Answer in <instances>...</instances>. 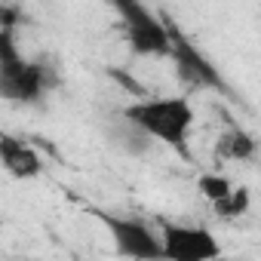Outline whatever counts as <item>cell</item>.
<instances>
[{
    "label": "cell",
    "mask_w": 261,
    "mask_h": 261,
    "mask_svg": "<svg viewBox=\"0 0 261 261\" xmlns=\"http://www.w3.org/2000/svg\"><path fill=\"white\" fill-rule=\"evenodd\" d=\"M123 117L129 120L133 129L169 145L181 157H191L188 139H191V129H194V108L188 98H181V95H175V98H142V101L129 105L123 111Z\"/></svg>",
    "instance_id": "obj_1"
},
{
    "label": "cell",
    "mask_w": 261,
    "mask_h": 261,
    "mask_svg": "<svg viewBox=\"0 0 261 261\" xmlns=\"http://www.w3.org/2000/svg\"><path fill=\"white\" fill-rule=\"evenodd\" d=\"M117 13L123 16V31L129 40V49L145 59H166L172 53V28L163 25L160 16H154L142 4H129L120 0Z\"/></svg>",
    "instance_id": "obj_2"
},
{
    "label": "cell",
    "mask_w": 261,
    "mask_h": 261,
    "mask_svg": "<svg viewBox=\"0 0 261 261\" xmlns=\"http://www.w3.org/2000/svg\"><path fill=\"white\" fill-rule=\"evenodd\" d=\"M160 261H215L221 243L209 227L160 221Z\"/></svg>",
    "instance_id": "obj_3"
},
{
    "label": "cell",
    "mask_w": 261,
    "mask_h": 261,
    "mask_svg": "<svg viewBox=\"0 0 261 261\" xmlns=\"http://www.w3.org/2000/svg\"><path fill=\"white\" fill-rule=\"evenodd\" d=\"M105 227H108L120 255L133 258V261H160V240L142 218L108 215Z\"/></svg>",
    "instance_id": "obj_4"
},
{
    "label": "cell",
    "mask_w": 261,
    "mask_h": 261,
    "mask_svg": "<svg viewBox=\"0 0 261 261\" xmlns=\"http://www.w3.org/2000/svg\"><path fill=\"white\" fill-rule=\"evenodd\" d=\"M46 80H49L46 68L22 56L19 62L0 68V98L16 101V105H31L43 95Z\"/></svg>",
    "instance_id": "obj_5"
},
{
    "label": "cell",
    "mask_w": 261,
    "mask_h": 261,
    "mask_svg": "<svg viewBox=\"0 0 261 261\" xmlns=\"http://www.w3.org/2000/svg\"><path fill=\"white\" fill-rule=\"evenodd\" d=\"M169 56L175 59V65H178V71H181V77L188 83H194V86H215V89L221 86V77H218L215 65L197 46H191L175 28H172V53Z\"/></svg>",
    "instance_id": "obj_6"
},
{
    "label": "cell",
    "mask_w": 261,
    "mask_h": 261,
    "mask_svg": "<svg viewBox=\"0 0 261 261\" xmlns=\"http://www.w3.org/2000/svg\"><path fill=\"white\" fill-rule=\"evenodd\" d=\"M0 166H4L13 178L28 181V178H37L40 175L43 160H40V154L25 139H16V136L0 133Z\"/></svg>",
    "instance_id": "obj_7"
},
{
    "label": "cell",
    "mask_w": 261,
    "mask_h": 261,
    "mask_svg": "<svg viewBox=\"0 0 261 261\" xmlns=\"http://www.w3.org/2000/svg\"><path fill=\"white\" fill-rule=\"evenodd\" d=\"M255 139L249 133H243V129H230V133L218 142V154L227 157V160H249L255 157Z\"/></svg>",
    "instance_id": "obj_8"
},
{
    "label": "cell",
    "mask_w": 261,
    "mask_h": 261,
    "mask_svg": "<svg viewBox=\"0 0 261 261\" xmlns=\"http://www.w3.org/2000/svg\"><path fill=\"white\" fill-rule=\"evenodd\" d=\"M233 191V185H230V178H224V175H215V172H206V175H200V194L215 206V203H221L227 194Z\"/></svg>",
    "instance_id": "obj_9"
},
{
    "label": "cell",
    "mask_w": 261,
    "mask_h": 261,
    "mask_svg": "<svg viewBox=\"0 0 261 261\" xmlns=\"http://www.w3.org/2000/svg\"><path fill=\"white\" fill-rule=\"evenodd\" d=\"M249 203H252V197H249V191L246 188H233L221 203H215L212 209L218 212V215H224V218H237V215H243L246 209H249Z\"/></svg>",
    "instance_id": "obj_10"
},
{
    "label": "cell",
    "mask_w": 261,
    "mask_h": 261,
    "mask_svg": "<svg viewBox=\"0 0 261 261\" xmlns=\"http://www.w3.org/2000/svg\"><path fill=\"white\" fill-rule=\"evenodd\" d=\"M19 59H22V53H19V40H16L13 25H0V68L13 65Z\"/></svg>",
    "instance_id": "obj_11"
}]
</instances>
